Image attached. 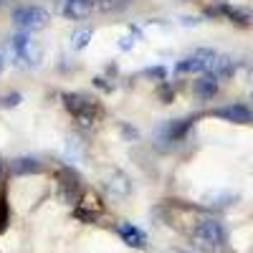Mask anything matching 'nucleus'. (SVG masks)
<instances>
[{
	"mask_svg": "<svg viewBox=\"0 0 253 253\" xmlns=\"http://www.w3.org/2000/svg\"><path fill=\"white\" fill-rule=\"evenodd\" d=\"M193 243L205 251V253H223L225 251V243H228V236H225V228L220 220H200L193 230Z\"/></svg>",
	"mask_w": 253,
	"mask_h": 253,
	"instance_id": "1",
	"label": "nucleus"
},
{
	"mask_svg": "<svg viewBox=\"0 0 253 253\" xmlns=\"http://www.w3.org/2000/svg\"><path fill=\"white\" fill-rule=\"evenodd\" d=\"M8 48H10L13 58L18 61V66L33 69V66H38V63H41V48H38L36 41L31 36H26V33L10 36L8 38Z\"/></svg>",
	"mask_w": 253,
	"mask_h": 253,
	"instance_id": "2",
	"label": "nucleus"
},
{
	"mask_svg": "<svg viewBox=\"0 0 253 253\" xmlns=\"http://www.w3.org/2000/svg\"><path fill=\"white\" fill-rule=\"evenodd\" d=\"M63 107L74 114L81 126H91L99 117V107L84 94H63Z\"/></svg>",
	"mask_w": 253,
	"mask_h": 253,
	"instance_id": "3",
	"label": "nucleus"
},
{
	"mask_svg": "<svg viewBox=\"0 0 253 253\" xmlns=\"http://www.w3.org/2000/svg\"><path fill=\"white\" fill-rule=\"evenodd\" d=\"M13 20L26 31H38L48 26V10L43 5H20L13 10Z\"/></svg>",
	"mask_w": 253,
	"mask_h": 253,
	"instance_id": "4",
	"label": "nucleus"
},
{
	"mask_svg": "<svg viewBox=\"0 0 253 253\" xmlns=\"http://www.w3.org/2000/svg\"><path fill=\"white\" fill-rule=\"evenodd\" d=\"M215 51H210V48H200L195 51L193 56H187L182 61H177V66L175 71L177 74H208L210 66H213V61H215Z\"/></svg>",
	"mask_w": 253,
	"mask_h": 253,
	"instance_id": "5",
	"label": "nucleus"
},
{
	"mask_svg": "<svg viewBox=\"0 0 253 253\" xmlns=\"http://www.w3.org/2000/svg\"><path fill=\"white\" fill-rule=\"evenodd\" d=\"M56 180H58V185H61V195H63V200L66 203H79V193H81V177L74 172V170H69V167H63V170H58L56 172Z\"/></svg>",
	"mask_w": 253,
	"mask_h": 253,
	"instance_id": "6",
	"label": "nucleus"
},
{
	"mask_svg": "<svg viewBox=\"0 0 253 253\" xmlns=\"http://www.w3.org/2000/svg\"><path fill=\"white\" fill-rule=\"evenodd\" d=\"M208 15H225L228 20H233L236 26H251L253 23V13L246 8H236V5H228V3H215L208 8Z\"/></svg>",
	"mask_w": 253,
	"mask_h": 253,
	"instance_id": "7",
	"label": "nucleus"
},
{
	"mask_svg": "<svg viewBox=\"0 0 253 253\" xmlns=\"http://www.w3.org/2000/svg\"><path fill=\"white\" fill-rule=\"evenodd\" d=\"M117 233L129 248H144L147 246V233L142 228H137L134 223H129V220H119L117 223Z\"/></svg>",
	"mask_w": 253,
	"mask_h": 253,
	"instance_id": "8",
	"label": "nucleus"
},
{
	"mask_svg": "<svg viewBox=\"0 0 253 253\" xmlns=\"http://www.w3.org/2000/svg\"><path fill=\"white\" fill-rule=\"evenodd\" d=\"M94 10V0H61V13L71 18V20H81L91 15Z\"/></svg>",
	"mask_w": 253,
	"mask_h": 253,
	"instance_id": "9",
	"label": "nucleus"
},
{
	"mask_svg": "<svg viewBox=\"0 0 253 253\" xmlns=\"http://www.w3.org/2000/svg\"><path fill=\"white\" fill-rule=\"evenodd\" d=\"M215 117L220 119H228V122H236V124H246L253 119V112L248 107H243V104H228V107H220L213 112Z\"/></svg>",
	"mask_w": 253,
	"mask_h": 253,
	"instance_id": "10",
	"label": "nucleus"
},
{
	"mask_svg": "<svg viewBox=\"0 0 253 253\" xmlns=\"http://www.w3.org/2000/svg\"><path fill=\"white\" fill-rule=\"evenodd\" d=\"M233 71H236V63L230 61L228 56H215V61H213V66H210L208 76H213L215 81H220V79L233 76Z\"/></svg>",
	"mask_w": 253,
	"mask_h": 253,
	"instance_id": "11",
	"label": "nucleus"
},
{
	"mask_svg": "<svg viewBox=\"0 0 253 253\" xmlns=\"http://www.w3.org/2000/svg\"><path fill=\"white\" fill-rule=\"evenodd\" d=\"M218 94V81L213 79V76H208V74H203L198 81H195V96L198 99H213Z\"/></svg>",
	"mask_w": 253,
	"mask_h": 253,
	"instance_id": "12",
	"label": "nucleus"
},
{
	"mask_svg": "<svg viewBox=\"0 0 253 253\" xmlns=\"http://www.w3.org/2000/svg\"><path fill=\"white\" fill-rule=\"evenodd\" d=\"M10 170L13 175H33V172H41V162L36 157H18L13 160Z\"/></svg>",
	"mask_w": 253,
	"mask_h": 253,
	"instance_id": "13",
	"label": "nucleus"
},
{
	"mask_svg": "<svg viewBox=\"0 0 253 253\" xmlns=\"http://www.w3.org/2000/svg\"><path fill=\"white\" fill-rule=\"evenodd\" d=\"M94 5L104 13H117V10H124L129 5V0H94Z\"/></svg>",
	"mask_w": 253,
	"mask_h": 253,
	"instance_id": "14",
	"label": "nucleus"
},
{
	"mask_svg": "<svg viewBox=\"0 0 253 253\" xmlns=\"http://www.w3.org/2000/svg\"><path fill=\"white\" fill-rule=\"evenodd\" d=\"M91 41V31L89 28H81V31H74L71 33V46L74 48H86Z\"/></svg>",
	"mask_w": 253,
	"mask_h": 253,
	"instance_id": "15",
	"label": "nucleus"
},
{
	"mask_svg": "<svg viewBox=\"0 0 253 253\" xmlns=\"http://www.w3.org/2000/svg\"><path fill=\"white\" fill-rule=\"evenodd\" d=\"M109 187L114 190V193L126 195V193H129V180H126L124 175H114V177H112V182H109Z\"/></svg>",
	"mask_w": 253,
	"mask_h": 253,
	"instance_id": "16",
	"label": "nucleus"
},
{
	"mask_svg": "<svg viewBox=\"0 0 253 253\" xmlns=\"http://www.w3.org/2000/svg\"><path fill=\"white\" fill-rule=\"evenodd\" d=\"M8 228V203L0 200V233Z\"/></svg>",
	"mask_w": 253,
	"mask_h": 253,
	"instance_id": "17",
	"label": "nucleus"
},
{
	"mask_svg": "<svg viewBox=\"0 0 253 253\" xmlns=\"http://www.w3.org/2000/svg\"><path fill=\"white\" fill-rule=\"evenodd\" d=\"M20 99H23L20 94H5L3 99H0V104H3V107H18Z\"/></svg>",
	"mask_w": 253,
	"mask_h": 253,
	"instance_id": "18",
	"label": "nucleus"
},
{
	"mask_svg": "<svg viewBox=\"0 0 253 253\" xmlns=\"http://www.w3.org/2000/svg\"><path fill=\"white\" fill-rule=\"evenodd\" d=\"M144 76H157V79H165V69H162V66H157V69H147V71H144Z\"/></svg>",
	"mask_w": 253,
	"mask_h": 253,
	"instance_id": "19",
	"label": "nucleus"
},
{
	"mask_svg": "<svg viewBox=\"0 0 253 253\" xmlns=\"http://www.w3.org/2000/svg\"><path fill=\"white\" fill-rule=\"evenodd\" d=\"M3 66H5V61H3V56H0V71H3Z\"/></svg>",
	"mask_w": 253,
	"mask_h": 253,
	"instance_id": "20",
	"label": "nucleus"
}]
</instances>
